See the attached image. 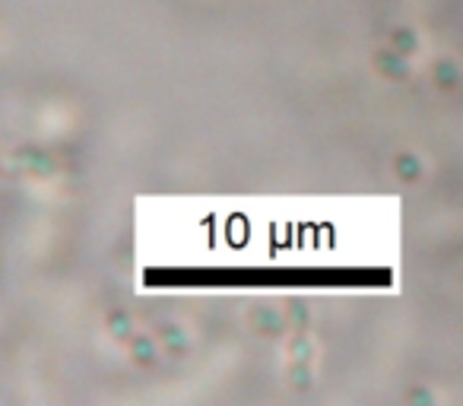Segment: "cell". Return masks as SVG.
Wrapping results in <instances>:
<instances>
[]
</instances>
